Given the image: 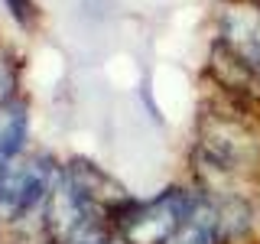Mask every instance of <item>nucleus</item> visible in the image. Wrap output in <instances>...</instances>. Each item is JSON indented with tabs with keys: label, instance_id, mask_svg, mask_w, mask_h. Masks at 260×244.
<instances>
[{
	"label": "nucleus",
	"instance_id": "f257e3e1",
	"mask_svg": "<svg viewBox=\"0 0 260 244\" xmlns=\"http://www.w3.org/2000/svg\"><path fill=\"white\" fill-rule=\"evenodd\" d=\"M134 195L91 160H69L59 169L43 211L49 244H108L117 238V215Z\"/></svg>",
	"mask_w": 260,
	"mask_h": 244
},
{
	"label": "nucleus",
	"instance_id": "f03ea898",
	"mask_svg": "<svg viewBox=\"0 0 260 244\" xmlns=\"http://www.w3.org/2000/svg\"><path fill=\"white\" fill-rule=\"evenodd\" d=\"M62 163L49 153H20L10 166L0 173V222L20 225L29 218L43 222V211L49 202Z\"/></svg>",
	"mask_w": 260,
	"mask_h": 244
},
{
	"label": "nucleus",
	"instance_id": "7ed1b4c3",
	"mask_svg": "<svg viewBox=\"0 0 260 244\" xmlns=\"http://www.w3.org/2000/svg\"><path fill=\"white\" fill-rule=\"evenodd\" d=\"M195 189L169 186L153 199H134L117 215V241L124 244H169L192 205Z\"/></svg>",
	"mask_w": 260,
	"mask_h": 244
},
{
	"label": "nucleus",
	"instance_id": "20e7f679",
	"mask_svg": "<svg viewBox=\"0 0 260 244\" xmlns=\"http://www.w3.org/2000/svg\"><path fill=\"white\" fill-rule=\"evenodd\" d=\"M215 26L228 62L260 81V0H224Z\"/></svg>",
	"mask_w": 260,
	"mask_h": 244
},
{
	"label": "nucleus",
	"instance_id": "39448f33",
	"mask_svg": "<svg viewBox=\"0 0 260 244\" xmlns=\"http://www.w3.org/2000/svg\"><path fill=\"white\" fill-rule=\"evenodd\" d=\"M221 241H228L221 205L205 189H195L189 215L179 225V231L169 238V244H221Z\"/></svg>",
	"mask_w": 260,
	"mask_h": 244
},
{
	"label": "nucleus",
	"instance_id": "423d86ee",
	"mask_svg": "<svg viewBox=\"0 0 260 244\" xmlns=\"http://www.w3.org/2000/svg\"><path fill=\"white\" fill-rule=\"evenodd\" d=\"M26 140H29V104L23 98H13L10 104L0 108V173L20 153H26Z\"/></svg>",
	"mask_w": 260,
	"mask_h": 244
},
{
	"label": "nucleus",
	"instance_id": "0eeeda50",
	"mask_svg": "<svg viewBox=\"0 0 260 244\" xmlns=\"http://www.w3.org/2000/svg\"><path fill=\"white\" fill-rule=\"evenodd\" d=\"M16 88H20V62H16V55L10 49L0 43V108L16 98Z\"/></svg>",
	"mask_w": 260,
	"mask_h": 244
},
{
	"label": "nucleus",
	"instance_id": "6e6552de",
	"mask_svg": "<svg viewBox=\"0 0 260 244\" xmlns=\"http://www.w3.org/2000/svg\"><path fill=\"white\" fill-rule=\"evenodd\" d=\"M4 4H7V10H10V16L16 20L20 29H32V26H36V20H39L36 0H4Z\"/></svg>",
	"mask_w": 260,
	"mask_h": 244
},
{
	"label": "nucleus",
	"instance_id": "1a4fd4ad",
	"mask_svg": "<svg viewBox=\"0 0 260 244\" xmlns=\"http://www.w3.org/2000/svg\"><path fill=\"white\" fill-rule=\"evenodd\" d=\"M108 244H124V241H117V238H114V241H108Z\"/></svg>",
	"mask_w": 260,
	"mask_h": 244
}]
</instances>
